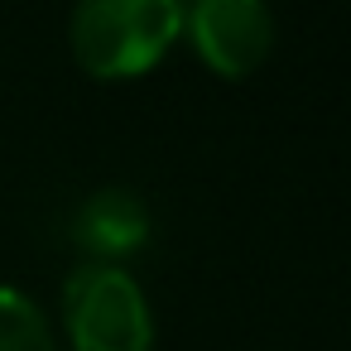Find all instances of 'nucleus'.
Segmentation results:
<instances>
[{"label": "nucleus", "instance_id": "obj_1", "mask_svg": "<svg viewBox=\"0 0 351 351\" xmlns=\"http://www.w3.org/2000/svg\"><path fill=\"white\" fill-rule=\"evenodd\" d=\"M183 39V0H77L68 20L73 58L97 82H130L159 68Z\"/></svg>", "mask_w": 351, "mask_h": 351}, {"label": "nucleus", "instance_id": "obj_2", "mask_svg": "<svg viewBox=\"0 0 351 351\" xmlns=\"http://www.w3.org/2000/svg\"><path fill=\"white\" fill-rule=\"evenodd\" d=\"M63 332L73 351H154V308L125 265L82 260L63 279Z\"/></svg>", "mask_w": 351, "mask_h": 351}, {"label": "nucleus", "instance_id": "obj_3", "mask_svg": "<svg viewBox=\"0 0 351 351\" xmlns=\"http://www.w3.org/2000/svg\"><path fill=\"white\" fill-rule=\"evenodd\" d=\"M183 39L217 77L241 82L274 53V10L269 0H183Z\"/></svg>", "mask_w": 351, "mask_h": 351}, {"label": "nucleus", "instance_id": "obj_4", "mask_svg": "<svg viewBox=\"0 0 351 351\" xmlns=\"http://www.w3.org/2000/svg\"><path fill=\"white\" fill-rule=\"evenodd\" d=\"M149 207L130 188H97L73 212V241L97 265H121L149 241Z\"/></svg>", "mask_w": 351, "mask_h": 351}, {"label": "nucleus", "instance_id": "obj_5", "mask_svg": "<svg viewBox=\"0 0 351 351\" xmlns=\"http://www.w3.org/2000/svg\"><path fill=\"white\" fill-rule=\"evenodd\" d=\"M0 351H58L49 313L15 284H0Z\"/></svg>", "mask_w": 351, "mask_h": 351}]
</instances>
